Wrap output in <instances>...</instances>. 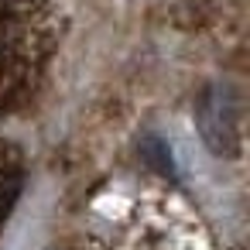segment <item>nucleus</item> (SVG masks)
<instances>
[{
	"mask_svg": "<svg viewBox=\"0 0 250 250\" xmlns=\"http://www.w3.org/2000/svg\"><path fill=\"white\" fill-rule=\"evenodd\" d=\"M199 127L212 151L236 154L240 147V100L229 86H212L199 103Z\"/></svg>",
	"mask_w": 250,
	"mask_h": 250,
	"instance_id": "f257e3e1",
	"label": "nucleus"
},
{
	"mask_svg": "<svg viewBox=\"0 0 250 250\" xmlns=\"http://www.w3.org/2000/svg\"><path fill=\"white\" fill-rule=\"evenodd\" d=\"M141 151H144V154L151 158V165H154V168H161L165 175H171V154H168V147H165V144H161L158 137H147Z\"/></svg>",
	"mask_w": 250,
	"mask_h": 250,
	"instance_id": "f03ea898",
	"label": "nucleus"
}]
</instances>
